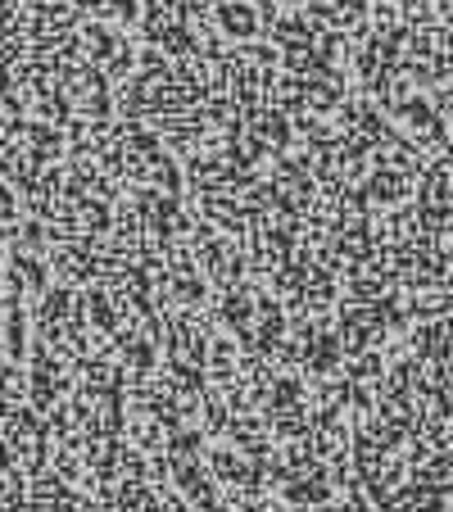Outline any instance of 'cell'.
<instances>
[{"mask_svg":"<svg viewBox=\"0 0 453 512\" xmlns=\"http://www.w3.org/2000/svg\"><path fill=\"white\" fill-rule=\"evenodd\" d=\"M395 118L408 127V132L417 136V145H440L449 141V123H444V114L431 105L426 96H417V91H408V96H399L395 105Z\"/></svg>","mask_w":453,"mask_h":512,"instance_id":"6da1fadb","label":"cell"},{"mask_svg":"<svg viewBox=\"0 0 453 512\" xmlns=\"http://www.w3.org/2000/svg\"><path fill=\"white\" fill-rule=\"evenodd\" d=\"M209 19H213V28H218L222 41H241V46H250V41L263 32V14L254 0H213Z\"/></svg>","mask_w":453,"mask_h":512,"instance_id":"7a4b0ae2","label":"cell"},{"mask_svg":"<svg viewBox=\"0 0 453 512\" xmlns=\"http://www.w3.org/2000/svg\"><path fill=\"white\" fill-rule=\"evenodd\" d=\"M222 327L227 331H236L241 340H250V318L259 313V290H250V286H232L227 295H222Z\"/></svg>","mask_w":453,"mask_h":512,"instance_id":"3957f363","label":"cell"},{"mask_svg":"<svg viewBox=\"0 0 453 512\" xmlns=\"http://www.w3.org/2000/svg\"><path fill=\"white\" fill-rule=\"evenodd\" d=\"M408 177L399 173L395 164H381V168H372V177H367V200L372 204H399V200H408Z\"/></svg>","mask_w":453,"mask_h":512,"instance_id":"277c9868","label":"cell"},{"mask_svg":"<svg viewBox=\"0 0 453 512\" xmlns=\"http://www.w3.org/2000/svg\"><path fill=\"white\" fill-rule=\"evenodd\" d=\"M381 372H386V363H381L376 354H358V363L349 368V377H354V381H372V377H381Z\"/></svg>","mask_w":453,"mask_h":512,"instance_id":"5b68a950","label":"cell"},{"mask_svg":"<svg viewBox=\"0 0 453 512\" xmlns=\"http://www.w3.org/2000/svg\"><path fill=\"white\" fill-rule=\"evenodd\" d=\"M277 5H286V10H299V5H304V0H277Z\"/></svg>","mask_w":453,"mask_h":512,"instance_id":"8992f818","label":"cell"},{"mask_svg":"<svg viewBox=\"0 0 453 512\" xmlns=\"http://www.w3.org/2000/svg\"><path fill=\"white\" fill-rule=\"evenodd\" d=\"M444 19H449V23H453V0H444Z\"/></svg>","mask_w":453,"mask_h":512,"instance_id":"52a82bcc","label":"cell"}]
</instances>
